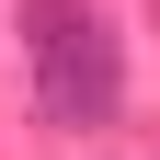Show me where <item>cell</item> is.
Here are the masks:
<instances>
[{
	"label": "cell",
	"mask_w": 160,
	"mask_h": 160,
	"mask_svg": "<svg viewBox=\"0 0 160 160\" xmlns=\"http://www.w3.org/2000/svg\"><path fill=\"white\" fill-rule=\"evenodd\" d=\"M23 57H34V114L103 126L126 103V46L92 0H23Z\"/></svg>",
	"instance_id": "1"
}]
</instances>
